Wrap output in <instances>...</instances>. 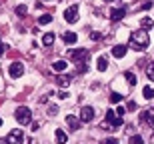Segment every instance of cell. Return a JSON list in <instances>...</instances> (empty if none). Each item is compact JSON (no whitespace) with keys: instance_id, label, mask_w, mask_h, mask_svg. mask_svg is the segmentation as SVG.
I'll return each mask as SVG.
<instances>
[{"instance_id":"obj_11","label":"cell","mask_w":154,"mask_h":144,"mask_svg":"<svg viewBox=\"0 0 154 144\" xmlns=\"http://www.w3.org/2000/svg\"><path fill=\"white\" fill-rule=\"evenodd\" d=\"M70 82H72V76H68V74H58V76H56V84H58L60 88L70 86Z\"/></svg>"},{"instance_id":"obj_25","label":"cell","mask_w":154,"mask_h":144,"mask_svg":"<svg viewBox=\"0 0 154 144\" xmlns=\"http://www.w3.org/2000/svg\"><path fill=\"white\" fill-rule=\"evenodd\" d=\"M146 76H148L150 80L154 82V62H152V64H148V66H146Z\"/></svg>"},{"instance_id":"obj_1","label":"cell","mask_w":154,"mask_h":144,"mask_svg":"<svg viewBox=\"0 0 154 144\" xmlns=\"http://www.w3.org/2000/svg\"><path fill=\"white\" fill-rule=\"evenodd\" d=\"M148 44H150V36L146 34V30H134L130 34V40H128V46L132 48V50H146L148 48Z\"/></svg>"},{"instance_id":"obj_28","label":"cell","mask_w":154,"mask_h":144,"mask_svg":"<svg viewBox=\"0 0 154 144\" xmlns=\"http://www.w3.org/2000/svg\"><path fill=\"white\" fill-rule=\"evenodd\" d=\"M124 112H126V108H124V106H120V104H118V108H116V114H118V116H122V114H124Z\"/></svg>"},{"instance_id":"obj_21","label":"cell","mask_w":154,"mask_h":144,"mask_svg":"<svg viewBox=\"0 0 154 144\" xmlns=\"http://www.w3.org/2000/svg\"><path fill=\"white\" fill-rule=\"evenodd\" d=\"M124 78L126 80H128V84H130V86H134V84H136V76H134V72H130V70H128V72H124Z\"/></svg>"},{"instance_id":"obj_10","label":"cell","mask_w":154,"mask_h":144,"mask_svg":"<svg viewBox=\"0 0 154 144\" xmlns=\"http://www.w3.org/2000/svg\"><path fill=\"white\" fill-rule=\"evenodd\" d=\"M124 16H126V8H112L110 10V20H114V22L122 20Z\"/></svg>"},{"instance_id":"obj_27","label":"cell","mask_w":154,"mask_h":144,"mask_svg":"<svg viewBox=\"0 0 154 144\" xmlns=\"http://www.w3.org/2000/svg\"><path fill=\"white\" fill-rule=\"evenodd\" d=\"M90 38H92L94 42H98V40H100V32H92V34H90Z\"/></svg>"},{"instance_id":"obj_18","label":"cell","mask_w":154,"mask_h":144,"mask_svg":"<svg viewBox=\"0 0 154 144\" xmlns=\"http://www.w3.org/2000/svg\"><path fill=\"white\" fill-rule=\"evenodd\" d=\"M66 140H68L66 132H64V130H58V128H56V142H58V144H66Z\"/></svg>"},{"instance_id":"obj_37","label":"cell","mask_w":154,"mask_h":144,"mask_svg":"<svg viewBox=\"0 0 154 144\" xmlns=\"http://www.w3.org/2000/svg\"><path fill=\"white\" fill-rule=\"evenodd\" d=\"M0 126H2V118H0Z\"/></svg>"},{"instance_id":"obj_14","label":"cell","mask_w":154,"mask_h":144,"mask_svg":"<svg viewBox=\"0 0 154 144\" xmlns=\"http://www.w3.org/2000/svg\"><path fill=\"white\" fill-rule=\"evenodd\" d=\"M66 124H68L70 128H72V130H78L80 128V118H76V116H66Z\"/></svg>"},{"instance_id":"obj_22","label":"cell","mask_w":154,"mask_h":144,"mask_svg":"<svg viewBox=\"0 0 154 144\" xmlns=\"http://www.w3.org/2000/svg\"><path fill=\"white\" fill-rule=\"evenodd\" d=\"M110 102H112V104H120V102H122V94L112 92V94H110Z\"/></svg>"},{"instance_id":"obj_36","label":"cell","mask_w":154,"mask_h":144,"mask_svg":"<svg viewBox=\"0 0 154 144\" xmlns=\"http://www.w3.org/2000/svg\"><path fill=\"white\" fill-rule=\"evenodd\" d=\"M0 144H8V142H6V138H4V140H0Z\"/></svg>"},{"instance_id":"obj_24","label":"cell","mask_w":154,"mask_h":144,"mask_svg":"<svg viewBox=\"0 0 154 144\" xmlns=\"http://www.w3.org/2000/svg\"><path fill=\"white\" fill-rule=\"evenodd\" d=\"M16 14H18V16H26V14H28V8H26L24 4L16 6Z\"/></svg>"},{"instance_id":"obj_33","label":"cell","mask_w":154,"mask_h":144,"mask_svg":"<svg viewBox=\"0 0 154 144\" xmlns=\"http://www.w3.org/2000/svg\"><path fill=\"white\" fill-rule=\"evenodd\" d=\"M78 72H86V64H84V62L78 64Z\"/></svg>"},{"instance_id":"obj_32","label":"cell","mask_w":154,"mask_h":144,"mask_svg":"<svg viewBox=\"0 0 154 144\" xmlns=\"http://www.w3.org/2000/svg\"><path fill=\"white\" fill-rule=\"evenodd\" d=\"M126 108H128V110H136V102H128V104H126Z\"/></svg>"},{"instance_id":"obj_12","label":"cell","mask_w":154,"mask_h":144,"mask_svg":"<svg viewBox=\"0 0 154 144\" xmlns=\"http://www.w3.org/2000/svg\"><path fill=\"white\" fill-rule=\"evenodd\" d=\"M126 50H128V48H126L124 44H116V46L112 48V56H116V58H124V56H126Z\"/></svg>"},{"instance_id":"obj_30","label":"cell","mask_w":154,"mask_h":144,"mask_svg":"<svg viewBox=\"0 0 154 144\" xmlns=\"http://www.w3.org/2000/svg\"><path fill=\"white\" fill-rule=\"evenodd\" d=\"M102 144H118V140H116V138H106Z\"/></svg>"},{"instance_id":"obj_4","label":"cell","mask_w":154,"mask_h":144,"mask_svg":"<svg viewBox=\"0 0 154 144\" xmlns=\"http://www.w3.org/2000/svg\"><path fill=\"white\" fill-rule=\"evenodd\" d=\"M106 122H108L112 128H120L122 124H124V120H122V116L116 114V110H106Z\"/></svg>"},{"instance_id":"obj_26","label":"cell","mask_w":154,"mask_h":144,"mask_svg":"<svg viewBox=\"0 0 154 144\" xmlns=\"http://www.w3.org/2000/svg\"><path fill=\"white\" fill-rule=\"evenodd\" d=\"M130 144H144V140H142V136H130Z\"/></svg>"},{"instance_id":"obj_20","label":"cell","mask_w":154,"mask_h":144,"mask_svg":"<svg viewBox=\"0 0 154 144\" xmlns=\"http://www.w3.org/2000/svg\"><path fill=\"white\" fill-rule=\"evenodd\" d=\"M52 42H54V34H52V32H46V34L42 36V44H44V46H50Z\"/></svg>"},{"instance_id":"obj_23","label":"cell","mask_w":154,"mask_h":144,"mask_svg":"<svg viewBox=\"0 0 154 144\" xmlns=\"http://www.w3.org/2000/svg\"><path fill=\"white\" fill-rule=\"evenodd\" d=\"M52 22V14H42L38 18V24H50Z\"/></svg>"},{"instance_id":"obj_34","label":"cell","mask_w":154,"mask_h":144,"mask_svg":"<svg viewBox=\"0 0 154 144\" xmlns=\"http://www.w3.org/2000/svg\"><path fill=\"white\" fill-rule=\"evenodd\" d=\"M58 98H68V92H64V90H62V92L58 94Z\"/></svg>"},{"instance_id":"obj_9","label":"cell","mask_w":154,"mask_h":144,"mask_svg":"<svg viewBox=\"0 0 154 144\" xmlns=\"http://www.w3.org/2000/svg\"><path fill=\"white\" fill-rule=\"evenodd\" d=\"M140 118H142L146 124H148L150 128L154 130V108H148V110H144L142 114H140Z\"/></svg>"},{"instance_id":"obj_5","label":"cell","mask_w":154,"mask_h":144,"mask_svg":"<svg viewBox=\"0 0 154 144\" xmlns=\"http://www.w3.org/2000/svg\"><path fill=\"white\" fill-rule=\"evenodd\" d=\"M6 142L8 144H22L24 142V132L22 130H10L8 136H6Z\"/></svg>"},{"instance_id":"obj_35","label":"cell","mask_w":154,"mask_h":144,"mask_svg":"<svg viewBox=\"0 0 154 144\" xmlns=\"http://www.w3.org/2000/svg\"><path fill=\"white\" fill-rule=\"evenodd\" d=\"M2 54H4V44L0 42V56H2Z\"/></svg>"},{"instance_id":"obj_17","label":"cell","mask_w":154,"mask_h":144,"mask_svg":"<svg viewBox=\"0 0 154 144\" xmlns=\"http://www.w3.org/2000/svg\"><path fill=\"white\" fill-rule=\"evenodd\" d=\"M140 26H142V30H150L154 26V20L150 16H144L142 20H140Z\"/></svg>"},{"instance_id":"obj_8","label":"cell","mask_w":154,"mask_h":144,"mask_svg":"<svg viewBox=\"0 0 154 144\" xmlns=\"http://www.w3.org/2000/svg\"><path fill=\"white\" fill-rule=\"evenodd\" d=\"M80 120L82 122H92L94 120V108L92 106H84L80 110Z\"/></svg>"},{"instance_id":"obj_38","label":"cell","mask_w":154,"mask_h":144,"mask_svg":"<svg viewBox=\"0 0 154 144\" xmlns=\"http://www.w3.org/2000/svg\"><path fill=\"white\" fill-rule=\"evenodd\" d=\"M104 2H112V0H104Z\"/></svg>"},{"instance_id":"obj_6","label":"cell","mask_w":154,"mask_h":144,"mask_svg":"<svg viewBox=\"0 0 154 144\" xmlns=\"http://www.w3.org/2000/svg\"><path fill=\"white\" fill-rule=\"evenodd\" d=\"M64 20L66 22H76L78 20V4H72L64 10Z\"/></svg>"},{"instance_id":"obj_7","label":"cell","mask_w":154,"mask_h":144,"mask_svg":"<svg viewBox=\"0 0 154 144\" xmlns=\"http://www.w3.org/2000/svg\"><path fill=\"white\" fill-rule=\"evenodd\" d=\"M8 72H10L12 78H20V76L24 74V64H20V62H12L10 66H8Z\"/></svg>"},{"instance_id":"obj_2","label":"cell","mask_w":154,"mask_h":144,"mask_svg":"<svg viewBox=\"0 0 154 144\" xmlns=\"http://www.w3.org/2000/svg\"><path fill=\"white\" fill-rule=\"evenodd\" d=\"M14 118H16L18 124L26 126V124L32 122V112H30V108H26V106H18L16 112H14Z\"/></svg>"},{"instance_id":"obj_3","label":"cell","mask_w":154,"mask_h":144,"mask_svg":"<svg viewBox=\"0 0 154 144\" xmlns=\"http://www.w3.org/2000/svg\"><path fill=\"white\" fill-rule=\"evenodd\" d=\"M88 56H90V52L86 50V48H76V50H68V58L72 60V62H84V60H88Z\"/></svg>"},{"instance_id":"obj_31","label":"cell","mask_w":154,"mask_h":144,"mask_svg":"<svg viewBox=\"0 0 154 144\" xmlns=\"http://www.w3.org/2000/svg\"><path fill=\"white\" fill-rule=\"evenodd\" d=\"M48 112H50V114H58V106H54V104H52L50 108H48Z\"/></svg>"},{"instance_id":"obj_16","label":"cell","mask_w":154,"mask_h":144,"mask_svg":"<svg viewBox=\"0 0 154 144\" xmlns=\"http://www.w3.org/2000/svg\"><path fill=\"white\" fill-rule=\"evenodd\" d=\"M66 66H68V64H66V60H56V62L52 64V70H54V72H64V70H66Z\"/></svg>"},{"instance_id":"obj_19","label":"cell","mask_w":154,"mask_h":144,"mask_svg":"<svg viewBox=\"0 0 154 144\" xmlns=\"http://www.w3.org/2000/svg\"><path fill=\"white\" fill-rule=\"evenodd\" d=\"M142 94H144L146 100H152V98H154V88L152 86H144L142 88Z\"/></svg>"},{"instance_id":"obj_15","label":"cell","mask_w":154,"mask_h":144,"mask_svg":"<svg viewBox=\"0 0 154 144\" xmlns=\"http://www.w3.org/2000/svg\"><path fill=\"white\" fill-rule=\"evenodd\" d=\"M96 68L100 70V72H104V70L108 68V58H106V56H98V60H96Z\"/></svg>"},{"instance_id":"obj_29","label":"cell","mask_w":154,"mask_h":144,"mask_svg":"<svg viewBox=\"0 0 154 144\" xmlns=\"http://www.w3.org/2000/svg\"><path fill=\"white\" fill-rule=\"evenodd\" d=\"M150 6H152V2H150V0H146V2H144V4L140 6V8H142V10H148Z\"/></svg>"},{"instance_id":"obj_13","label":"cell","mask_w":154,"mask_h":144,"mask_svg":"<svg viewBox=\"0 0 154 144\" xmlns=\"http://www.w3.org/2000/svg\"><path fill=\"white\" fill-rule=\"evenodd\" d=\"M62 40H64V44H76L78 34H76V32H64V34H62Z\"/></svg>"}]
</instances>
